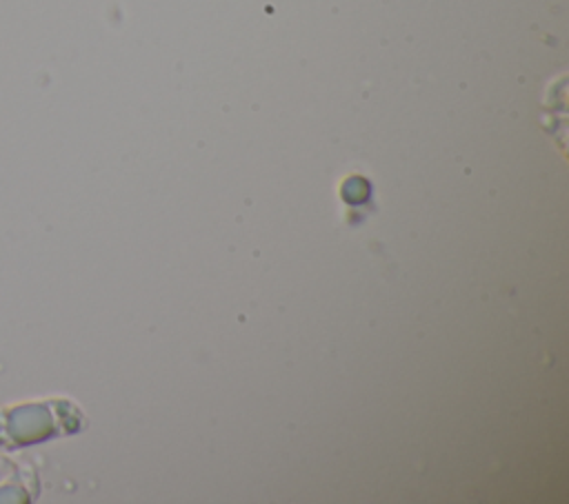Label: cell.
I'll use <instances>...</instances> for the list:
<instances>
[{
  "instance_id": "obj_1",
  "label": "cell",
  "mask_w": 569,
  "mask_h": 504,
  "mask_svg": "<svg viewBox=\"0 0 569 504\" xmlns=\"http://www.w3.org/2000/svg\"><path fill=\"white\" fill-rule=\"evenodd\" d=\"M56 433V415L49 404L31 402L11 409L4 415V435L11 444H36Z\"/></svg>"
},
{
  "instance_id": "obj_2",
  "label": "cell",
  "mask_w": 569,
  "mask_h": 504,
  "mask_svg": "<svg viewBox=\"0 0 569 504\" xmlns=\"http://www.w3.org/2000/svg\"><path fill=\"white\" fill-rule=\"evenodd\" d=\"M27 500H29V495L20 486H4V488H0V502L20 504V502H27Z\"/></svg>"
}]
</instances>
